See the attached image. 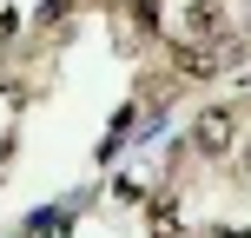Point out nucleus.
Listing matches in <instances>:
<instances>
[{
    "label": "nucleus",
    "instance_id": "7ed1b4c3",
    "mask_svg": "<svg viewBox=\"0 0 251 238\" xmlns=\"http://www.w3.org/2000/svg\"><path fill=\"white\" fill-rule=\"evenodd\" d=\"M152 238H178V199L152 192Z\"/></svg>",
    "mask_w": 251,
    "mask_h": 238
},
{
    "label": "nucleus",
    "instance_id": "39448f33",
    "mask_svg": "<svg viewBox=\"0 0 251 238\" xmlns=\"http://www.w3.org/2000/svg\"><path fill=\"white\" fill-rule=\"evenodd\" d=\"M212 238H245V232H212Z\"/></svg>",
    "mask_w": 251,
    "mask_h": 238
},
{
    "label": "nucleus",
    "instance_id": "f257e3e1",
    "mask_svg": "<svg viewBox=\"0 0 251 238\" xmlns=\"http://www.w3.org/2000/svg\"><path fill=\"white\" fill-rule=\"evenodd\" d=\"M231 139H238V113H231V106H205L199 126H192V146H199L205 159H225Z\"/></svg>",
    "mask_w": 251,
    "mask_h": 238
},
{
    "label": "nucleus",
    "instance_id": "20e7f679",
    "mask_svg": "<svg viewBox=\"0 0 251 238\" xmlns=\"http://www.w3.org/2000/svg\"><path fill=\"white\" fill-rule=\"evenodd\" d=\"M238 172H245V179H251V146H245V165H238Z\"/></svg>",
    "mask_w": 251,
    "mask_h": 238
},
{
    "label": "nucleus",
    "instance_id": "f03ea898",
    "mask_svg": "<svg viewBox=\"0 0 251 238\" xmlns=\"http://www.w3.org/2000/svg\"><path fill=\"white\" fill-rule=\"evenodd\" d=\"M212 66H218V53L199 47V40H178V47H172V73H192V79H199V73H212Z\"/></svg>",
    "mask_w": 251,
    "mask_h": 238
}]
</instances>
